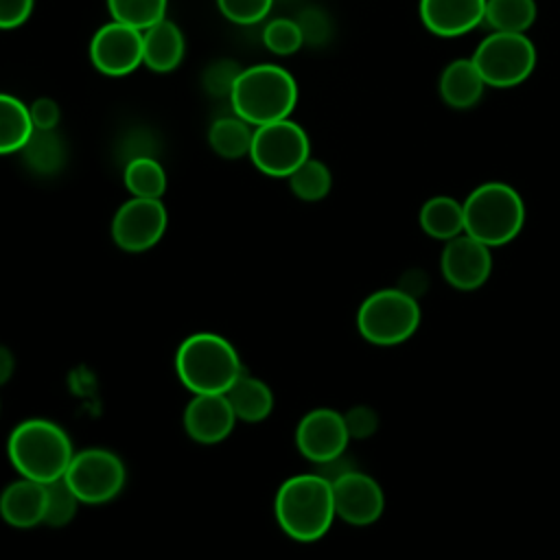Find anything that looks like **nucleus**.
<instances>
[{
  "instance_id": "f257e3e1",
  "label": "nucleus",
  "mask_w": 560,
  "mask_h": 560,
  "mask_svg": "<svg viewBox=\"0 0 560 560\" xmlns=\"http://www.w3.org/2000/svg\"><path fill=\"white\" fill-rule=\"evenodd\" d=\"M273 512L280 529L298 542L324 538L337 518L332 483L322 475L302 472L284 479L273 499Z\"/></svg>"
},
{
  "instance_id": "f03ea898",
  "label": "nucleus",
  "mask_w": 560,
  "mask_h": 560,
  "mask_svg": "<svg viewBox=\"0 0 560 560\" xmlns=\"http://www.w3.org/2000/svg\"><path fill=\"white\" fill-rule=\"evenodd\" d=\"M7 455L20 477L50 483L66 477L74 448L61 424L46 418H28L13 427L7 440Z\"/></svg>"
},
{
  "instance_id": "7ed1b4c3",
  "label": "nucleus",
  "mask_w": 560,
  "mask_h": 560,
  "mask_svg": "<svg viewBox=\"0 0 560 560\" xmlns=\"http://www.w3.org/2000/svg\"><path fill=\"white\" fill-rule=\"evenodd\" d=\"M228 98L238 118L260 127L291 116L298 103V83L282 66L256 63L238 72Z\"/></svg>"
},
{
  "instance_id": "20e7f679",
  "label": "nucleus",
  "mask_w": 560,
  "mask_h": 560,
  "mask_svg": "<svg viewBox=\"0 0 560 560\" xmlns=\"http://www.w3.org/2000/svg\"><path fill=\"white\" fill-rule=\"evenodd\" d=\"M175 372L190 394H225L245 374L236 348L217 332L188 335L175 352Z\"/></svg>"
},
{
  "instance_id": "39448f33",
  "label": "nucleus",
  "mask_w": 560,
  "mask_h": 560,
  "mask_svg": "<svg viewBox=\"0 0 560 560\" xmlns=\"http://www.w3.org/2000/svg\"><path fill=\"white\" fill-rule=\"evenodd\" d=\"M464 203V232L483 245L501 247L512 243L525 228V201L505 182H483L468 192Z\"/></svg>"
},
{
  "instance_id": "423d86ee",
  "label": "nucleus",
  "mask_w": 560,
  "mask_h": 560,
  "mask_svg": "<svg viewBox=\"0 0 560 560\" xmlns=\"http://www.w3.org/2000/svg\"><path fill=\"white\" fill-rule=\"evenodd\" d=\"M422 311L413 295L398 287L370 293L357 311L359 335L381 348H392L409 341L420 328Z\"/></svg>"
},
{
  "instance_id": "0eeeda50",
  "label": "nucleus",
  "mask_w": 560,
  "mask_h": 560,
  "mask_svg": "<svg viewBox=\"0 0 560 560\" xmlns=\"http://www.w3.org/2000/svg\"><path fill=\"white\" fill-rule=\"evenodd\" d=\"M488 88L508 90L527 81L536 68V46L527 33L490 31L470 55Z\"/></svg>"
},
{
  "instance_id": "6e6552de",
  "label": "nucleus",
  "mask_w": 560,
  "mask_h": 560,
  "mask_svg": "<svg viewBox=\"0 0 560 560\" xmlns=\"http://www.w3.org/2000/svg\"><path fill=\"white\" fill-rule=\"evenodd\" d=\"M311 158L308 133L291 118L254 127L249 160L269 177H289Z\"/></svg>"
},
{
  "instance_id": "1a4fd4ad",
  "label": "nucleus",
  "mask_w": 560,
  "mask_h": 560,
  "mask_svg": "<svg viewBox=\"0 0 560 560\" xmlns=\"http://www.w3.org/2000/svg\"><path fill=\"white\" fill-rule=\"evenodd\" d=\"M63 479L81 503L101 505L114 501L122 492L127 470L114 451L88 446L74 453Z\"/></svg>"
},
{
  "instance_id": "9d476101",
  "label": "nucleus",
  "mask_w": 560,
  "mask_h": 560,
  "mask_svg": "<svg viewBox=\"0 0 560 560\" xmlns=\"http://www.w3.org/2000/svg\"><path fill=\"white\" fill-rule=\"evenodd\" d=\"M168 225V212L162 199L131 197L112 219L114 243L129 254H140L155 247Z\"/></svg>"
},
{
  "instance_id": "9b49d317",
  "label": "nucleus",
  "mask_w": 560,
  "mask_h": 560,
  "mask_svg": "<svg viewBox=\"0 0 560 560\" xmlns=\"http://www.w3.org/2000/svg\"><path fill=\"white\" fill-rule=\"evenodd\" d=\"M88 52L101 74H131L142 63V31L112 20L92 35Z\"/></svg>"
},
{
  "instance_id": "f8f14e48",
  "label": "nucleus",
  "mask_w": 560,
  "mask_h": 560,
  "mask_svg": "<svg viewBox=\"0 0 560 560\" xmlns=\"http://www.w3.org/2000/svg\"><path fill=\"white\" fill-rule=\"evenodd\" d=\"M492 249L466 232L446 241L440 254V271L457 291L481 289L492 273Z\"/></svg>"
},
{
  "instance_id": "ddd939ff",
  "label": "nucleus",
  "mask_w": 560,
  "mask_h": 560,
  "mask_svg": "<svg viewBox=\"0 0 560 560\" xmlns=\"http://www.w3.org/2000/svg\"><path fill=\"white\" fill-rule=\"evenodd\" d=\"M350 442L343 413L330 407H317L304 413L295 427V446L313 464L328 462L346 453Z\"/></svg>"
},
{
  "instance_id": "4468645a",
  "label": "nucleus",
  "mask_w": 560,
  "mask_h": 560,
  "mask_svg": "<svg viewBox=\"0 0 560 560\" xmlns=\"http://www.w3.org/2000/svg\"><path fill=\"white\" fill-rule=\"evenodd\" d=\"M332 499L337 518L354 527L372 525L385 512V492L381 483L359 468L332 481Z\"/></svg>"
},
{
  "instance_id": "2eb2a0df",
  "label": "nucleus",
  "mask_w": 560,
  "mask_h": 560,
  "mask_svg": "<svg viewBox=\"0 0 560 560\" xmlns=\"http://www.w3.org/2000/svg\"><path fill=\"white\" fill-rule=\"evenodd\" d=\"M236 424L225 394H192L184 409V431L199 444L223 442Z\"/></svg>"
},
{
  "instance_id": "dca6fc26",
  "label": "nucleus",
  "mask_w": 560,
  "mask_h": 560,
  "mask_svg": "<svg viewBox=\"0 0 560 560\" xmlns=\"http://www.w3.org/2000/svg\"><path fill=\"white\" fill-rule=\"evenodd\" d=\"M418 15L431 35L453 39L483 24L486 0H420Z\"/></svg>"
},
{
  "instance_id": "f3484780",
  "label": "nucleus",
  "mask_w": 560,
  "mask_h": 560,
  "mask_svg": "<svg viewBox=\"0 0 560 560\" xmlns=\"http://www.w3.org/2000/svg\"><path fill=\"white\" fill-rule=\"evenodd\" d=\"M46 514V486L26 477H20L4 486L0 492V516L7 525L18 529H31L44 523Z\"/></svg>"
},
{
  "instance_id": "a211bd4d",
  "label": "nucleus",
  "mask_w": 560,
  "mask_h": 560,
  "mask_svg": "<svg viewBox=\"0 0 560 560\" xmlns=\"http://www.w3.org/2000/svg\"><path fill=\"white\" fill-rule=\"evenodd\" d=\"M486 88L488 85L470 57L453 59L451 63L444 66L438 79L440 98L444 101L446 107L457 112L472 109L481 101Z\"/></svg>"
},
{
  "instance_id": "6ab92c4d",
  "label": "nucleus",
  "mask_w": 560,
  "mask_h": 560,
  "mask_svg": "<svg viewBox=\"0 0 560 560\" xmlns=\"http://www.w3.org/2000/svg\"><path fill=\"white\" fill-rule=\"evenodd\" d=\"M186 55V39L182 28L164 18L158 24L142 31V63L158 72L166 74L179 68Z\"/></svg>"
},
{
  "instance_id": "aec40b11",
  "label": "nucleus",
  "mask_w": 560,
  "mask_h": 560,
  "mask_svg": "<svg viewBox=\"0 0 560 560\" xmlns=\"http://www.w3.org/2000/svg\"><path fill=\"white\" fill-rule=\"evenodd\" d=\"M418 223L429 238L446 243L464 234V203L451 195H433L420 206Z\"/></svg>"
},
{
  "instance_id": "412c9836",
  "label": "nucleus",
  "mask_w": 560,
  "mask_h": 560,
  "mask_svg": "<svg viewBox=\"0 0 560 560\" xmlns=\"http://www.w3.org/2000/svg\"><path fill=\"white\" fill-rule=\"evenodd\" d=\"M225 398L236 416L243 422H260L273 411V392L271 387L252 374H243L228 392Z\"/></svg>"
},
{
  "instance_id": "4be33fe9",
  "label": "nucleus",
  "mask_w": 560,
  "mask_h": 560,
  "mask_svg": "<svg viewBox=\"0 0 560 560\" xmlns=\"http://www.w3.org/2000/svg\"><path fill=\"white\" fill-rule=\"evenodd\" d=\"M33 131L28 105L13 94L0 92V155L20 153Z\"/></svg>"
},
{
  "instance_id": "5701e85b",
  "label": "nucleus",
  "mask_w": 560,
  "mask_h": 560,
  "mask_svg": "<svg viewBox=\"0 0 560 560\" xmlns=\"http://www.w3.org/2000/svg\"><path fill=\"white\" fill-rule=\"evenodd\" d=\"M252 136H254V129L249 122H245L236 114L223 116L210 125L208 144L219 158L238 160V158L249 155Z\"/></svg>"
},
{
  "instance_id": "b1692460",
  "label": "nucleus",
  "mask_w": 560,
  "mask_h": 560,
  "mask_svg": "<svg viewBox=\"0 0 560 560\" xmlns=\"http://www.w3.org/2000/svg\"><path fill=\"white\" fill-rule=\"evenodd\" d=\"M122 182L131 197L142 199H162L168 186L166 171L153 155L129 158L122 171Z\"/></svg>"
},
{
  "instance_id": "393cba45",
  "label": "nucleus",
  "mask_w": 560,
  "mask_h": 560,
  "mask_svg": "<svg viewBox=\"0 0 560 560\" xmlns=\"http://www.w3.org/2000/svg\"><path fill=\"white\" fill-rule=\"evenodd\" d=\"M20 153L24 158V164L37 175H55L57 171H61L66 162V144H63V138L57 133V129H50V131L35 129Z\"/></svg>"
},
{
  "instance_id": "a878e982",
  "label": "nucleus",
  "mask_w": 560,
  "mask_h": 560,
  "mask_svg": "<svg viewBox=\"0 0 560 560\" xmlns=\"http://www.w3.org/2000/svg\"><path fill=\"white\" fill-rule=\"evenodd\" d=\"M536 15V0H486L483 24L499 33H527Z\"/></svg>"
},
{
  "instance_id": "bb28decb",
  "label": "nucleus",
  "mask_w": 560,
  "mask_h": 560,
  "mask_svg": "<svg viewBox=\"0 0 560 560\" xmlns=\"http://www.w3.org/2000/svg\"><path fill=\"white\" fill-rule=\"evenodd\" d=\"M291 192L302 201H319L332 188V173L330 168L315 158L302 162L289 177Z\"/></svg>"
},
{
  "instance_id": "cd10ccee",
  "label": "nucleus",
  "mask_w": 560,
  "mask_h": 560,
  "mask_svg": "<svg viewBox=\"0 0 560 560\" xmlns=\"http://www.w3.org/2000/svg\"><path fill=\"white\" fill-rule=\"evenodd\" d=\"M112 20L147 31L166 18L168 0H105Z\"/></svg>"
},
{
  "instance_id": "c85d7f7f",
  "label": "nucleus",
  "mask_w": 560,
  "mask_h": 560,
  "mask_svg": "<svg viewBox=\"0 0 560 560\" xmlns=\"http://www.w3.org/2000/svg\"><path fill=\"white\" fill-rule=\"evenodd\" d=\"M46 486V514H44V523L50 527H63L68 525L74 514L77 508L81 505L79 497L74 494V490L68 486V481L61 477L57 481L44 483Z\"/></svg>"
},
{
  "instance_id": "c756f323",
  "label": "nucleus",
  "mask_w": 560,
  "mask_h": 560,
  "mask_svg": "<svg viewBox=\"0 0 560 560\" xmlns=\"http://www.w3.org/2000/svg\"><path fill=\"white\" fill-rule=\"evenodd\" d=\"M262 42L271 52H276L280 57H287V55H293L302 48L304 33H302V26H300L298 20L276 18L265 26Z\"/></svg>"
},
{
  "instance_id": "7c9ffc66",
  "label": "nucleus",
  "mask_w": 560,
  "mask_h": 560,
  "mask_svg": "<svg viewBox=\"0 0 560 560\" xmlns=\"http://www.w3.org/2000/svg\"><path fill=\"white\" fill-rule=\"evenodd\" d=\"M217 7L225 20L249 26L269 15L273 0H217Z\"/></svg>"
},
{
  "instance_id": "2f4dec72",
  "label": "nucleus",
  "mask_w": 560,
  "mask_h": 560,
  "mask_svg": "<svg viewBox=\"0 0 560 560\" xmlns=\"http://www.w3.org/2000/svg\"><path fill=\"white\" fill-rule=\"evenodd\" d=\"M241 68L228 59L214 61L212 66H208L206 74H203V85L206 92L212 96H230L234 79L238 77Z\"/></svg>"
},
{
  "instance_id": "473e14b6",
  "label": "nucleus",
  "mask_w": 560,
  "mask_h": 560,
  "mask_svg": "<svg viewBox=\"0 0 560 560\" xmlns=\"http://www.w3.org/2000/svg\"><path fill=\"white\" fill-rule=\"evenodd\" d=\"M346 429L350 440H365L376 433L378 429V416L372 407L368 405H354L343 413Z\"/></svg>"
},
{
  "instance_id": "72a5a7b5",
  "label": "nucleus",
  "mask_w": 560,
  "mask_h": 560,
  "mask_svg": "<svg viewBox=\"0 0 560 560\" xmlns=\"http://www.w3.org/2000/svg\"><path fill=\"white\" fill-rule=\"evenodd\" d=\"M28 114L33 120V127L37 131H50L57 129L59 120H61V107L55 98L50 96H39L28 105Z\"/></svg>"
},
{
  "instance_id": "f704fd0d",
  "label": "nucleus",
  "mask_w": 560,
  "mask_h": 560,
  "mask_svg": "<svg viewBox=\"0 0 560 560\" xmlns=\"http://www.w3.org/2000/svg\"><path fill=\"white\" fill-rule=\"evenodd\" d=\"M35 0H0V31L22 26L33 13Z\"/></svg>"
},
{
  "instance_id": "c9c22d12",
  "label": "nucleus",
  "mask_w": 560,
  "mask_h": 560,
  "mask_svg": "<svg viewBox=\"0 0 560 560\" xmlns=\"http://www.w3.org/2000/svg\"><path fill=\"white\" fill-rule=\"evenodd\" d=\"M357 466H354V462H352V457L348 455V453H341V455H337V457H332V459H328V462H322V464H315V472L317 475H322L326 481H337L339 477H343L346 472H350V470H354Z\"/></svg>"
},
{
  "instance_id": "e433bc0d",
  "label": "nucleus",
  "mask_w": 560,
  "mask_h": 560,
  "mask_svg": "<svg viewBox=\"0 0 560 560\" xmlns=\"http://www.w3.org/2000/svg\"><path fill=\"white\" fill-rule=\"evenodd\" d=\"M427 287H429V278H427V273L422 269H409L400 278V284H398V289H402L405 293L413 295L416 300L427 291Z\"/></svg>"
},
{
  "instance_id": "4c0bfd02",
  "label": "nucleus",
  "mask_w": 560,
  "mask_h": 560,
  "mask_svg": "<svg viewBox=\"0 0 560 560\" xmlns=\"http://www.w3.org/2000/svg\"><path fill=\"white\" fill-rule=\"evenodd\" d=\"M13 370H15V357H13V352H11L7 346L0 343V387L11 381Z\"/></svg>"
}]
</instances>
